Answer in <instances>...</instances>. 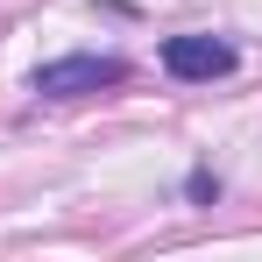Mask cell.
I'll return each instance as SVG.
<instances>
[{"label": "cell", "instance_id": "obj_1", "mask_svg": "<svg viewBox=\"0 0 262 262\" xmlns=\"http://www.w3.org/2000/svg\"><path fill=\"white\" fill-rule=\"evenodd\" d=\"M128 78V64L121 57H57V64H43L36 71V92L43 99H85V92H106Z\"/></svg>", "mask_w": 262, "mask_h": 262}, {"label": "cell", "instance_id": "obj_2", "mask_svg": "<svg viewBox=\"0 0 262 262\" xmlns=\"http://www.w3.org/2000/svg\"><path fill=\"white\" fill-rule=\"evenodd\" d=\"M234 64H241V57H234V43H220V36H170V43H163V71L184 78V85H213Z\"/></svg>", "mask_w": 262, "mask_h": 262}]
</instances>
